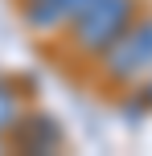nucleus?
Listing matches in <instances>:
<instances>
[{
	"instance_id": "6e6552de",
	"label": "nucleus",
	"mask_w": 152,
	"mask_h": 156,
	"mask_svg": "<svg viewBox=\"0 0 152 156\" xmlns=\"http://www.w3.org/2000/svg\"><path fill=\"white\" fill-rule=\"evenodd\" d=\"M0 152H4V136H0Z\"/></svg>"
},
{
	"instance_id": "7ed1b4c3",
	"label": "nucleus",
	"mask_w": 152,
	"mask_h": 156,
	"mask_svg": "<svg viewBox=\"0 0 152 156\" xmlns=\"http://www.w3.org/2000/svg\"><path fill=\"white\" fill-rule=\"evenodd\" d=\"M4 144L16 152H62L66 148V132L62 123H58L49 111H21V115L12 119V127L4 132Z\"/></svg>"
},
{
	"instance_id": "f257e3e1",
	"label": "nucleus",
	"mask_w": 152,
	"mask_h": 156,
	"mask_svg": "<svg viewBox=\"0 0 152 156\" xmlns=\"http://www.w3.org/2000/svg\"><path fill=\"white\" fill-rule=\"evenodd\" d=\"M136 12H140V0H95V4H87L82 12H74L62 33H66V41H70V49L78 58L95 62V58L136 21Z\"/></svg>"
},
{
	"instance_id": "423d86ee",
	"label": "nucleus",
	"mask_w": 152,
	"mask_h": 156,
	"mask_svg": "<svg viewBox=\"0 0 152 156\" xmlns=\"http://www.w3.org/2000/svg\"><path fill=\"white\" fill-rule=\"evenodd\" d=\"M54 4L62 8V12H66V21H70L74 12H82V8H87V4H95V0H54Z\"/></svg>"
},
{
	"instance_id": "20e7f679",
	"label": "nucleus",
	"mask_w": 152,
	"mask_h": 156,
	"mask_svg": "<svg viewBox=\"0 0 152 156\" xmlns=\"http://www.w3.org/2000/svg\"><path fill=\"white\" fill-rule=\"evenodd\" d=\"M21 21H25L29 33H41V37L66 29V12L54 0H21Z\"/></svg>"
},
{
	"instance_id": "39448f33",
	"label": "nucleus",
	"mask_w": 152,
	"mask_h": 156,
	"mask_svg": "<svg viewBox=\"0 0 152 156\" xmlns=\"http://www.w3.org/2000/svg\"><path fill=\"white\" fill-rule=\"evenodd\" d=\"M16 115H21V99H16L8 86H0V136L12 127V119H16Z\"/></svg>"
},
{
	"instance_id": "f03ea898",
	"label": "nucleus",
	"mask_w": 152,
	"mask_h": 156,
	"mask_svg": "<svg viewBox=\"0 0 152 156\" xmlns=\"http://www.w3.org/2000/svg\"><path fill=\"white\" fill-rule=\"evenodd\" d=\"M95 66H99V78L107 86H128L136 78L152 74V12L140 8L136 21L95 58Z\"/></svg>"
},
{
	"instance_id": "0eeeda50",
	"label": "nucleus",
	"mask_w": 152,
	"mask_h": 156,
	"mask_svg": "<svg viewBox=\"0 0 152 156\" xmlns=\"http://www.w3.org/2000/svg\"><path fill=\"white\" fill-rule=\"evenodd\" d=\"M140 99H144L148 107H152V78H148V86H144V90H140Z\"/></svg>"
}]
</instances>
